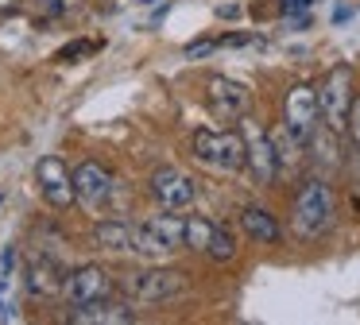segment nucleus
I'll return each mask as SVG.
<instances>
[{
    "instance_id": "dca6fc26",
    "label": "nucleus",
    "mask_w": 360,
    "mask_h": 325,
    "mask_svg": "<svg viewBox=\"0 0 360 325\" xmlns=\"http://www.w3.org/2000/svg\"><path fill=\"white\" fill-rule=\"evenodd\" d=\"M306 147L314 151V162H318L321 170H337V167H341V147H337V132L333 128L314 124V132L306 136Z\"/></svg>"
},
{
    "instance_id": "4be33fe9",
    "label": "nucleus",
    "mask_w": 360,
    "mask_h": 325,
    "mask_svg": "<svg viewBox=\"0 0 360 325\" xmlns=\"http://www.w3.org/2000/svg\"><path fill=\"white\" fill-rule=\"evenodd\" d=\"M314 0H283V12L287 15H298V12H310Z\"/></svg>"
},
{
    "instance_id": "f3484780",
    "label": "nucleus",
    "mask_w": 360,
    "mask_h": 325,
    "mask_svg": "<svg viewBox=\"0 0 360 325\" xmlns=\"http://www.w3.org/2000/svg\"><path fill=\"white\" fill-rule=\"evenodd\" d=\"M94 240L105 252H132V229H128L120 217H105L94 224Z\"/></svg>"
},
{
    "instance_id": "6e6552de",
    "label": "nucleus",
    "mask_w": 360,
    "mask_h": 325,
    "mask_svg": "<svg viewBox=\"0 0 360 325\" xmlns=\"http://www.w3.org/2000/svg\"><path fill=\"white\" fill-rule=\"evenodd\" d=\"M35 182H39L47 205H55V209H70L74 201H78L74 198V182H70V174H66L58 155H43L39 167H35Z\"/></svg>"
},
{
    "instance_id": "b1692460",
    "label": "nucleus",
    "mask_w": 360,
    "mask_h": 325,
    "mask_svg": "<svg viewBox=\"0 0 360 325\" xmlns=\"http://www.w3.org/2000/svg\"><path fill=\"white\" fill-rule=\"evenodd\" d=\"M39 8H43L47 15H63V12H66V0H39Z\"/></svg>"
},
{
    "instance_id": "f8f14e48",
    "label": "nucleus",
    "mask_w": 360,
    "mask_h": 325,
    "mask_svg": "<svg viewBox=\"0 0 360 325\" xmlns=\"http://www.w3.org/2000/svg\"><path fill=\"white\" fill-rule=\"evenodd\" d=\"M66 298L70 302H78V306H86V302H97V298H109V291H112V279L105 275L101 267H78V271H70L66 275Z\"/></svg>"
},
{
    "instance_id": "6ab92c4d",
    "label": "nucleus",
    "mask_w": 360,
    "mask_h": 325,
    "mask_svg": "<svg viewBox=\"0 0 360 325\" xmlns=\"http://www.w3.org/2000/svg\"><path fill=\"white\" fill-rule=\"evenodd\" d=\"M210 232H213V221H205V217H186L182 248H194V252H205V244H210Z\"/></svg>"
},
{
    "instance_id": "bb28decb",
    "label": "nucleus",
    "mask_w": 360,
    "mask_h": 325,
    "mask_svg": "<svg viewBox=\"0 0 360 325\" xmlns=\"http://www.w3.org/2000/svg\"><path fill=\"white\" fill-rule=\"evenodd\" d=\"M148 4H151V0H148Z\"/></svg>"
},
{
    "instance_id": "9d476101",
    "label": "nucleus",
    "mask_w": 360,
    "mask_h": 325,
    "mask_svg": "<svg viewBox=\"0 0 360 325\" xmlns=\"http://www.w3.org/2000/svg\"><path fill=\"white\" fill-rule=\"evenodd\" d=\"M151 193L159 198V205L174 209V213H179V209H190L198 198L194 182H190L182 170H171V167H159L155 174H151Z\"/></svg>"
},
{
    "instance_id": "412c9836",
    "label": "nucleus",
    "mask_w": 360,
    "mask_h": 325,
    "mask_svg": "<svg viewBox=\"0 0 360 325\" xmlns=\"http://www.w3.org/2000/svg\"><path fill=\"white\" fill-rule=\"evenodd\" d=\"M345 132H349L352 147L360 151V93H352V105H349V120H345Z\"/></svg>"
},
{
    "instance_id": "ddd939ff",
    "label": "nucleus",
    "mask_w": 360,
    "mask_h": 325,
    "mask_svg": "<svg viewBox=\"0 0 360 325\" xmlns=\"http://www.w3.org/2000/svg\"><path fill=\"white\" fill-rule=\"evenodd\" d=\"M70 321L74 325H128V321H136V314L124 306V302L97 298V302H86L82 310H74Z\"/></svg>"
},
{
    "instance_id": "5701e85b",
    "label": "nucleus",
    "mask_w": 360,
    "mask_h": 325,
    "mask_svg": "<svg viewBox=\"0 0 360 325\" xmlns=\"http://www.w3.org/2000/svg\"><path fill=\"white\" fill-rule=\"evenodd\" d=\"M213 46H217V43H210V39H205V43H190L186 46V58H202V54H210Z\"/></svg>"
},
{
    "instance_id": "39448f33",
    "label": "nucleus",
    "mask_w": 360,
    "mask_h": 325,
    "mask_svg": "<svg viewBox=\"0 0 360 325\" xmlns=\"http://www.w3.org/2000/svg\"><path fill=\"white\" fill-rule=\"evenodd\" d=\"M244 128V167L252 170V178H256L259 186H271L275 174H279V162H275V144H271V132L264 128V124H256L248 113L240 116Z\"/></svg>"
},
{
    "instance_id": "a211bd4d",
    "label": "nucleus",
    "mask_w": 360,
    "mask_h": 325,
    "mask_svg": "<svg viewBox=\"0 0 360 325\" xmlns=\"http://www.w3.org/2000/svg\"><path fill=\"white\" fill-rule=\"evenodd\" d=\"M205 255H210V260H217V263H229L236 255V236L225 229V224H213L210 244H205Z\"/></svg>"
},
{
    "instance_id": "0eeeda50",
    "label": "nucleus",
    "mask_w": 360,
    "mask_h": 325,
    "mask_svg": "<svg viewBox=\"0 0 360 325\" xmlns=\"http://www.w3.org/2000/svg\"><path fill=\"white\" fill-rule=\"evenodd\" d=\"M321 120V108H318V89L310 82H298L290 85L287 101H283V124L295 132L298 139L306 144V136L314 132V124Z\"/></svg>"
},
{
    "instance_id": "423d86ee",
    "label": "nucleus",
    "mask_w": 360,
    "mask_h": 325,
    "mask_svg": "<svg viewBox=\"0 0 360 325\" xmlns=\"http://www.w3.org/2000/svg\"><path fill=\"white\" fill-rule=\"evenodd\" d=\"M124 291L136 302H167L186 291V275L171 267H151V271H140V275H128Z\"/></svg>"
},
{
    "instance_id": "1a4fd4ad",
    "label": "nucleus",
    "mask_w": 360,
    "mask_h": 325,
    "mask_svg": "<svg viewBox=\"0 0 360 325\" xmlns=\"http://www.w3.org/2000/svg\"><path fill=\"white\" fill-rule=\"evenodd\" d=\"M252 105L248 85L233 82V77H210V108L217 120H240Z\"/></svg>"
},
{
    "instance_id": "393cba45",
    "label": "nucleus",
    "mask_w": 360,
    "mask_h": 325,
    "mask_svg": "<svg viewBox=\"0 0 360 325\" xmlns=\"http://www.w3.org/2000/svg\"><path fill=\"white\" fill-rule=\"evenodd\" d=\"M217 15H221V20H236V15H240V8H236V4H225V8H217Z\"/></svg>"
},
{
    "instance_id": "2eb2a0df",
    "label": "nucleus",
    "mask_w": 360,
    "mask_h": 325,
    "mask_svg": "<svg viewBox=\"0 0 360 325\" xmlns=\"http://www.w3.org/2000/svg\"><path fill=\"white\" fill-rule=\"evenodd\" d=\"M63 286H66V271L58 267L55 260H47V255L32 260V267H27V291L51 298V294H58Z\"/></svg>"
},
{
    "instance_id": "9b49d317",
    "label": "nucleus",
    "mask_w": 360,
    "mask_h": 325,
    "mask_svg": "<svg viewBox=\"0 0 360 325\" xmlns=\"http://www.w3.org/2000/svg\"><path fill=\"white\" fill-rule=\"evenodd\" d=\"M70 182H74V198L86 201V205H105V201H109L112 174L101 167V162H94V159L78 162L74 174H70Z\"/></svg>"
},
{
    "instance_id": "f257e3e1",
    "label": "nucleus",
    "mask_w": 360,
    "mask_h": 325,
    "mask_svg": "<svg viewBox=\"0 0 360 325\" xmlns=\"http://www.w3.org/2000/svg\"><path fill=\"white\" fill-rule=\"evenodd\" d=\"M333 190L326 186V178H306L295 193V205H290V224L302 240H318L333 229Z\"/></svg>"
},
{
    "instance_id": "4468645a",
    "label": "nucleus",
    "mask_w": 360,
    "mask_h": 325,
    "mask_svg": "<svg viewBox=\"0 0 360 325\" xmlns=\"http://www.w3.org/2000/svg\"><path fill=\"white\" fill-rule=\"evenodd\" d=\"M240 229H244V236H252L256 244H279V236H283L275 213H267L264 205H244L240 209Z\"/></svg>"
},
{
    "instance_id": "7ed1b4c3",
    "label": "nucleus",
    "mask_w": 360,
    "mask_h": 325,
    "mask_svg": "<svg viewBox=\"0 0 360 325\" xmlns=\"http://www.w3.org/2000/svg\"><path fill=\"white\" fill-rule=\"evenodd\" d=\"M194 155H198V162H205V167L233 174V170L244 167V136L240 132L202 128V132H194Z\"/></svg>"
},
{
    "instance_id": "f03ea898",
    "label": "nucleus",
    "mask_w": 360,
    "mask_h": 325,
    "mask_svg": "<svg viewBox=\"0 0 360 325\" xmlns=\"http://www.w3.org/2000/svg\"><path fill=\"white\" fill-rule=\"evenodd\" d=\"M182 232H186V217H174V209L140 221L132 229V252L148 255V260H163V255L182 252Z\"/></svg>"
},
{
    "instance_id": "a878e982",
    "label": "nucleus",
    "mask_w": 360,
    "mask_h": 325,
    "mask_svg": "<svg viewBox=\"0 0 360 325\" xmlns=\"http://www.w3.org/2000/svg\"><path fill=\"white\" fill-rule=\"evenodd\" d=\"M16 8V0H0V12H12Z\"/></svg>"
},
{
    "instance_id": "aec40b11",
    "label": "nucleus",
    "mask_w": 360,
    "mask_h": 325,
    "mask_svg": "<svg viewBox=\"0 0 360 325\" xmlns=\"http://www.w3.org/2000/svg\"><path fill=\"white\" fill-rule=\"evenodd\" d=\"M89 51H97V43H89V39H74V43H66L63 51L55 54V62H74V58H82V54H89Z\"/></svg>"
},
{
    "instance_id": "20e7f679",
    "label": "nucleus",
    "mask_w": 360,
    "mask_h": 325,
    "mask_svg": "<svg viewBox=\"0 0 360 325\" xmlns=\"http://www.w3.org/2000/svg\"><path fill=\"white\" fill-rule=\"evenodd\" d=\"M349 105H352V66H333L326 74L318 89V108H321V124L333 128L337 136L345 132V120H349Z\"/></svg>"
}]
</instances>
